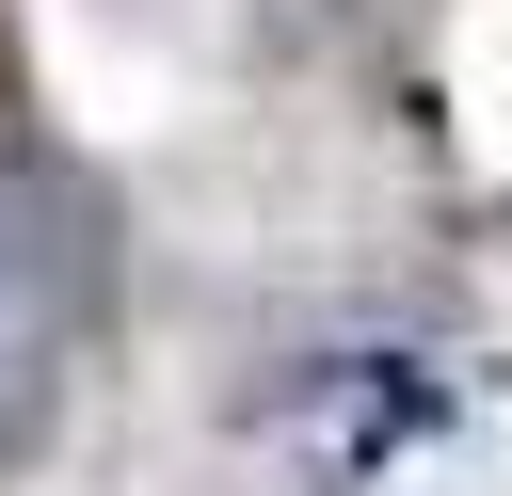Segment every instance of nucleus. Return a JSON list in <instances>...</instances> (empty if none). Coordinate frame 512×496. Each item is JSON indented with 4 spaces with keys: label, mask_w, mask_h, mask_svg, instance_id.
<instances>
[{
    "label": "nucleus",
    "mask_w": 512,
    "mask_h": 496,
    "mask_svg": "<svg viewBox=\"0 0 512 496\" xmlns=\"http://www.w3.org/2000/svg\"><path fill=\"white\" fill-rule=\"evenodd\" d=\"M64 320H80V240H64V224H32V208H0V416H32V384H48Z\"/></svg>",
    "instance_id": "f257e3e1"
}]
</instances>
